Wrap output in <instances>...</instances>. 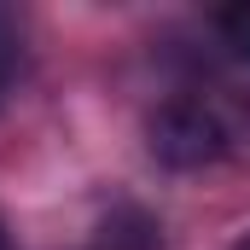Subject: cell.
I'll return each instance as SVG.
<instances>
[{"label":"cell","instance_id":"6da1fadb","mask_svg":"<svg viewBox=\"0 0 250 250\" xmlns=\"http://www.w3.org/2000/svg\"><path fill=\"white\" fill-rule=\"evenodd\" d=\"M151 157L157 163H169V169H209V163H221V151H227V128L215 111H204V105H163L157 117H151Z\"/></svg>","mask_w":250,"mask_h":250},{"label":"cell","instance_id":"7a4b0ae2","mask_svg":"<svg viewBox=\"0 0 250 250\" xmlns=\"http://www.w3.org/2000/svg\"><path fill=\"white\" fill-rule=\"evenodd\" d=\"M221 35H227V41H233V47L250 59V0H245V6H227V12H221Z\"/></svg>","mask_w":250,"mask_h":250},{"label":"cell","instance_id":"3957f363","mask_svg":"<svg viewBox=\"0 0 250 250\" xmlns=\"http://www.w3.org/2000/svg\"><path fill=\"white\" fill-rule=\"evenodd\" d=\"M18 64H23V53H18V35L0 23V99H6V87H12V76H18Z\"/></svg>","mask_w":250,"mask_h":250},{"label":"cell","instance_id":"277c9868","mask_svg":"<svg viewBox=\"0 0 250 250\" xmlns=\"http://www.w3.org/2000/svg\"><path fill=\"white\" fill-rule=\"evenodd\" d=\"M0 250H12V233H6V221H0Z\"/></svg>","mask_w":250,"mask_h":250},{"label":"cell","instance_id":"5b68a950","mask_svg":"<svg viewBox=\"0 0 250 250\" xmlns=\"http://www.w3.org/2000/svg\"><path fill=\"white\" fill-rule=\"evenodd\" d=\"M233 250H250V233H245V239H239V245H233Z\"/></svg>","mask_w":250,"mask_h":250}]
</instances>
